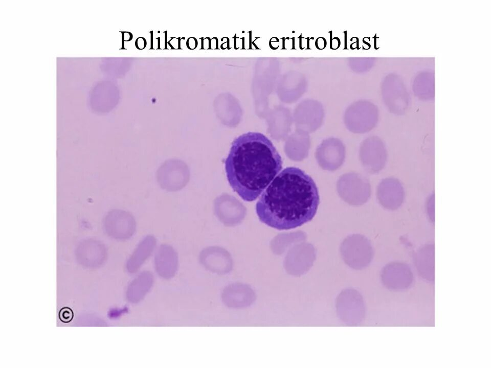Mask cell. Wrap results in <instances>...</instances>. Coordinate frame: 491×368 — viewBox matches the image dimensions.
<instances>
[{"mask_svg":"<svg viewBox=\"0 0 491 368\" xmlns=\"http://www.w3.org/2000/svg\"><path fill=\"white\" fill-rule=\"evenodd\" d=\"M377 194L380 203L386 209L391 210L398 209L405 198L403 185L398 179L393 178L382 180L378 187Z\"/></svg>","mask_w":491,"mask_h":368,"instance_id":"10","label":"cell"},{"mask_svg":"<svg viewBox=\"0 0 491 368\" xmlns=\"http://www.w3.org/2000/svg\"><path fill=\"white\" fill-rule=\"evenodd\" d=\"M197 43V40L194 37H190L186 41V46L190 50L196 48Z\"/></svg>","mask_w":491,"mask_h":368,"instance_id":"21","label":"cell"},{"mask_svg":"<svg viewBox=\"0 0 491 368\" xmlns=\"http://www.w3.org/2000/svg\"><path fill=\"white\" fill-rule=\"evenodd\" d=\"M210 38L209 37L203 38L202 37V48L203 49H210Z\"/></svg>","mask_w":491,"mask_h":368,"instance_id":"25","label":"cell"},{"mask_svg":"<svg viewBox=\"0 0 491 368\" xmlns=\"http://www.w3.org/2000/svg\"><path fill=\"white\" fill-rule=\"evenodd\" d=\"M122 36H123V39L125 41H130L132 38V34L129 32H123Z\"/></svg>","mask_w":491,"mask_h":368,"instance_id":"27","label":"cell"},{"mask_svg":"<svg viewBox=\"0 0 491 368\" xmlns=\"http://www.w3.org/2000/svg\"><path fill=\"white\" fill-rule=\"evenodd\" d=\"M243 49H249L251 45V33L249 32L243 33Z\"/></svg>","mask_w":491,"mask_h":368,"instance_id":"19","label":"cell"},{"mask_svg":"<svg viewBox=\"0 0 491 368\" xmlns=\"http://www.w3.org/2000/svg\"><path fill=\"white\" fill-rule=\"evenodd\" d=\"M315 259V252L312 247L296 251L287 258L286 269L291 274L301 275L310 268Z\"/></svg>","mask_w":491,"mask_h":368,"instance_id":"14","label":"cell"},{"mask_svg":"<svg viewBox=\"0 0 491 368\" xmlns=\"http://www.w3.org/2000/svg\"><path fill=\"white\" fill-rule=\"evenodd\" d=\"M235 49H243V36H237L235 34Z\"/></svg>","mask_w":491,"mask_h":368,"instance_id":"23","label":"cell"},{"mask_svg":"<svg viewBox=\"0 0 491 368\" xmlns=\"http://www.w3.org/2000/svg\"><path fill=\"white\" fill-rule=\"evenodd\" d=\"M135 45L138 49L143 50L146 46V40L144 37H139L136 40Z\"/></svg>","mask_w":491,"mask_h":368,"instance_id":"20","label":"cell"},{"mask_svg":"<svg viewBox=\"0 0 491 368\" xmlns=\"http://www.w3.org/2000/svg\"><path fill=\"white\" fill-rule=\"evenodd\" d=\"M345 155V147L343 143L336 138L324 140L317 148L315 153L320 166L329 171L338 169L343 164Z\"/></svg>","mask_w":491,"mask_h":368,"instance_id":"6","label":"cell"},{"mask_svg":"<svg viewBox=\"0 0 491 368\" xmlns=\"http://www.w3.org/2000/svg\"><path fill=\"white\" fill-rule=\"evenodd\" d=\"M319 200L313 179L298 168L287 167L263 192L256 211L260 221L267 226L290 229L314 218Z\"/></svg>","mask_w":491,"mask_h":368,"instance_id":"1","label":"cell"},{"mask_svg":"<svg viewBox=\"0 0 491 368\" xmlns=\"http://www.w3.org/2000/svg\"><path fill=\"white\" fill-rule=\"evenodd\" d=\"M341 253L345 262L355 269H361L367 266L373 257L372 247L368 242L364 245H343Z\"/></svg>","mask_w":491,"mask_h":368,"instance_id":"11","label":"cell"},{"mask_svg":"<svg viewBox=\"0 0 491 368\" xmlns=\"http://www.w3.org/2000/svg\"><path fill=\"white\" fill-rule=\"evenodd\" d=\"M339 193L342 194L346 192L351 196L362 195V193L369 197L370 188L366 179L355 174H348L341 178L338 182Z\"/></svg>","mask_w":491,"mask_h":368,"instance_id":"16","label":"cell"},{"mask_svg":"<svg viewBox=\"0 0 491 368\" xmlns=\"http://www.w3.org/2000/svg\"><path fill=\"white\" fill-rule=\"evenodd\" d=\"M269 44L272 49H277L280 45V39L275 37H272L270 40Z\"/></svg>","mask_w":491,"mask_h":368,"instance_id":"24","label":"cell"},{"mask_svg":"<svg viewBox=\"0 0 491 368\" xmlns=\"http://www.w3.org/2000/svg\"><path fill=\"white\" fill-rule=\"evenodd\" d=\"M382 280L384 285L391 290L408 287L413 282V275L408 265L403 262H392L383 269Z\"/></svg>","mask_w":491,"mask_h":368,"instance_id":"8","label":"cell"},{"mask_svg":"<svg viewBox=\"0 0 491 368\" xmlns=\"http://www.w3.org/2000/svg\"><path fill=\"white\" fill-rule=\"evenodd\" d=\"M336 308L339 318L347 325L357 326L364 319V301L360 293L354 289L343 290L336 299Z\"/></svg>","mask_w":491,"mask_h":368,"instance_id":"3","label":"cell"},{"mask_svg":"<svg viewBox=\"0 0 491 368\" xmlns=\"http://www.w3.org/2000/svg\"><path fill=\"white\" fill-rule=\"evenodd\" d=\"M155 265L161 277L169 278L174 274L177 267V255L171 245H160L155 257Z\"/></svg>","mask_w":491,"mask_h":368,"instance_id":"12","label":"cell"},{"mask_svg":"<svg viewBox=\"0 0 491 368\" xmlns=\"http://www.w3.org/2000/svg\"><path fill=\"white\" fill-rule=\"evenodd\" d=\"M190 172L187 164L182 160L169 159L158 169L156 179L160 187L168 192L182 189L188 183Z\"/></svg>","mask_w":491,"mask_h":368,"instance_id":"4","label":"cell"},{"mask_svg":"<svg viewBox=\"0 0 491 368\" xmlns=\"http://www.w3.org/2000/svg\"><path fill=\"white\" fill-rule=\"evenodd\" d=\"M228 181L245 201L256 200L282 169L281 157L263 134L243 133L232 142L225 160Z\"/></svg>","mask_w":491,"mask_h":368,"instance_id":"2","label":"cell"},{"mask_svg":"<svg viewBox=\"0 0 491 368\" xmlns=\"http://www.w3.org/2000/svg\"><path fill=\"white\" fill-rule=\"evenodd\" d=\"M104 230L110 238L118 241H125L135 234L137 223L129 212L120 209L109 211L103 221Z\"/></svg>","mask_w":491,"mask_h":368,"instance_id":"5","label":"cell"},{"mask_svg":"<svg viewBox=\"0 0 491 368\" xmlns=\"http://www.w3.org/2000/svg\"><path fill=\"white\" fill-rule=\"evenodd\" d=\"M227 48H228V41L223 43L220 46V49H226Z\"/></svg>","mask_w":491,"mask_h":368,"instance_id":"29","label":"cell"},{"mask_svg":"<svg viewBox=\"0 0 491 368\" xmlns=\"http://www.w3.org/2000/svg\"><path fill=\"white\" fill-rule=\"evenodd\" d=\"M256 299V293L248 285L232 284L227 286L221 293V300L227 307L241 309L251 306Z\"/></svg>","mask_w":491,"mask_h":368,"instance_id":"9","label":"cell"},{"mask_svg":"<svg viewBox=\"0 0 491 368\" xmlns=\"http://www.w3.org/2000/svg\"><path fill=\"white\" fill-rule=\"evenodd\" d=\"M416 269L422 278L433 281L435 278V245L425 244L419 248L414 255Z\"/></svg>","mask_w":491,"mask_h":368,"instance_id":"13","label":"cell"},{"mask_svg":"<svg viewBox=\"0 0 491 368\" xmlns=\"http://www.w3.org/2000/svg\"><path fill=\"white\" fill-rule=\"evenodd\" d=\"M156 243L157 239L152 235H148L142 239L127 262L129 272H135L139 268L153 250Z\"/></svg>","mask_w":491,"mask_h":368,"instance_id":"15","label":"cell"},{"mask_svg":"<svg viewBox=\"0 0 491 368\" xmlns=\"http://www.w3.org/2000/svg\"><path fill=\"white\" fill-rule=\"evenodd\" d=\"M360 157L369 172L380 171L384 168L387 159V151L383 141L376 136L365 140L361 147Z\"/></svg>","mask_w":491,"mask_h":368,"instance_id":"7","label":"cell"},{"mask_svg":"<svg viewBox=\"0 0 491 368\" xmlns=\"http://www.w3.org/2000/svg\"><path fill=\"white\" fill-rule=\"evenodd\" d=\"M73 312L69 307H63L59 311V319L63 323H69L73 319Z\"/></svg>","mask_w":491,"mask_h":368,"instance_id":"18","label":"cell"},{"mask_svg":"<svg viewBox=\"0 0 491 368\" xmlns=\"http://www.w3.org/2000/svg\"><path fill=\"white\" fill-rule=\"evenodd\" d=\"M200 260L206 267L217 272H226L231 266L230 259L226 255L210 249L202 252Z\"/></svg>","mask_w":491,"mask_h":368,"instance_id":"17","label":"cell"},{"mask_svg":"<svg viewBox=\"0 0 491 368\" xmlns=\"http://www.w3.org/2000/svg\"><path fill=\"white\" fill-rule=\"evenodd\" d=\"M315 44L317 48L319 50H323L326 47L327 42L324 38L321 37L317 39Z\"/></svg>","mask_w":491,"mask_h":368,"instance_id":"22","label":"cell"},{"mask_svg":"<svg viewBox=\"0 0 491 368\" xmlns=\"http://www.w3.org/2000/svg\"><path fill=\"white\" fill-rule=\"evenodd\" d=\"M218 47V39L216 37H213L210 39V49H216Z\"/></svg>","mask_w":491,"mask_h":368,"instance_id":"26","label":"cell"},{"mask_svg":"<svg viewBox=\"0 0 491 368\" xmlns=\"http://www.w3.org/2000/svg\"><path fill=\"white\" fill-rule=\"evenodd\" d=\"M235 37H228V48L231 49L233 48L235 49Z\"/></svg>","mask_w":491,"mask_h":368,"instance_id":"28","label":"cell"}]
</instances>
